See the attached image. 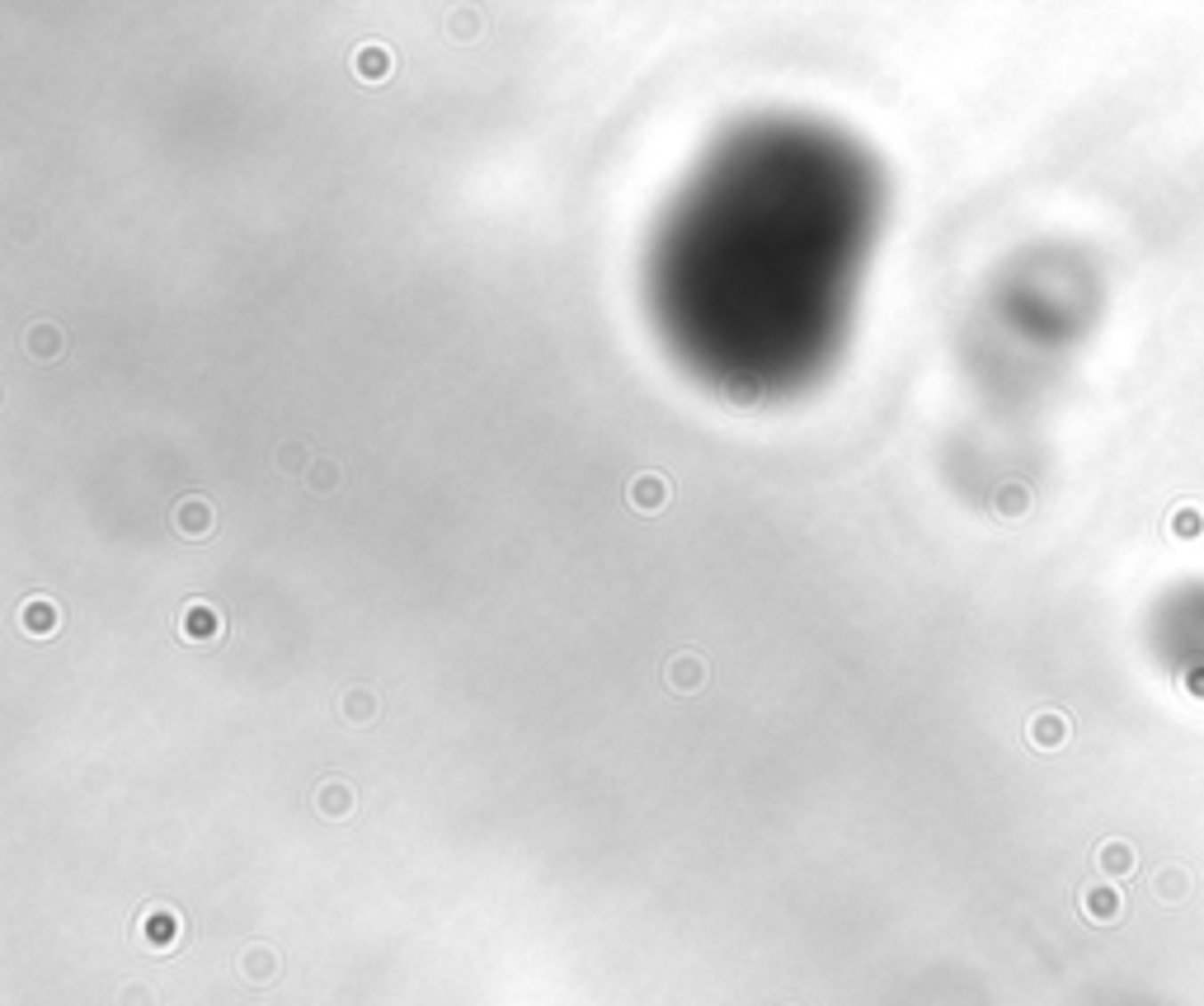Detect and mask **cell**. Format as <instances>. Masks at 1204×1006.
<instances>
[{
  "mask_svg": "<svg viewBox=\"0 0 1204 1006\" xmlns=\"http://www.w3.org/2000/svg\"><path fill=\"white\" fill-rule=\"evenodd\" d=\"M24 621H28L33 635H47V631H53V607H47V602H33L28 612H24Z\"/></svg>",
  "mask_w": 1204,
  "mask_h": 1006,
  "instance_id": "cell-3",
  "label": "cell"
},
{
  "mask_svg": "<svg viewBox=\"0 0 1204 1006\" xmlns=\"http://www.w3.org/2000/svg\"><path fill=\"white\" fill-rule=\"evenodd\" d=\"M184 631H189V635H212V616L203 612V607H198L193 616H184Z\"/></svg>",
  "mask_w": 1204,
  "mask_h": 1006,
  "instance_id": "cell-6",
  "label": "cell"
},
{
  "mask_svg": "<svg viewBox=\"0 0 1204 1006\" xmlns=\"http://www.w3.org/2000/svg\"><path fill=\"white\" fill-rule=\"evenodd\" d=\"M691 664H697V658H673V672H668V678H673V682H683V687H697V682H701V672L691 668Z\"/></svg>",
  "mask_w": 1204,
  "mask_h": 1006,
  "instance_id": "cell-5",
  "label": "cell"
},
{
  "mask_svg": "<svg viewBox=\"0 0 1204 1006\" xmlns=\"http://www.w3.org/2000/svg\"><path fill=\"white\" fill-rule=\"evenodd\" d=\"M212 518H207V503L193 499V503H179V532H207Z\"/></svg>",
  "mask_w": 1204,
  "mask_h": 1006,
  "instance_id": "cell-2",
  "label": "cell"
},
{
  "mask_svg": "<svg viewBox=\"0 0 1204 1006\" xmlns=\"http://www.w3.org/2000/svg\"><path fill=\"white\" fill-rule=\"evenodd\" d=\"M320 804H325V814H349L353 800H349V790H343V785H325V800Z\"/></svg>",
  "mask_w": 1204,
  "mask_h": 1006,
  "instance_id": "cell-4",
  "label": "cell"
},
{
  "mask_svg": "<svg viewBox=\"0 0 1204 1006\" xmlns=\"http://www.w3.org/2000/svg\"><path fill=\"white\" fill-rule=\"evenodd\" d=\"M358 71L368 76V80H382L391 71V52H386V47H362V52H358Z\"/></svg>",
  "mask_w": 1204,
  "mask_h": 1006,
  "instance_id": "cell-1",
  "label": "cell"
}]
</instances>
